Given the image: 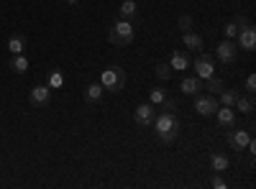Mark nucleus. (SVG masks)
<instances>
[{
    "mask_svg": "<svg viewBox=\"0 0 256 189\" xmlns=\"http://www.w3.org/2000/svg\"><path fill=\"white\" fill-rule=\"evenodd\" d=\"M223 87H226V82L220 79V77H208V79H202V90H208L210 95H220L223 92Z\"/></svg>",
    "mask_w": 256,
    "mask_h": 189,
    "instance_id": "nucleus-17",
    "label": "nucleus"
},
{
    "mask_svg": "<svg viewBox=\"0 0 256 189\" xmlns=\"http://www.w3.org/2000/svg\"><path fill=\"white\" fill-rule=\"evenodd\" d=\"M169 67H172V72L190 69V54L187 51H174L172 56H169Z\"/></svg>",
    "mask_w": 256,
    "mask_h": 189,
    "instance_id": "nucleus-13",
    "label": "nucleus"
},
{
    "mask_svg": "<svg viewBox=\"0 0 256 189\" xmlns=\"http://www.w3.org/2000/svg\"><path fill=\"white\" fill-rule=\"evenodd\" d=\"M226 141H228V146L233 151H246V146L251 141V128H230Z\"/></svg>",
    "mask_w": 256,
    "mask_h": 189,
    "instance_id": "nucleus-7",
    "label": "nucleus"
},
{
    "mask_svg": "<svg viewBox=\"0 0 256 189\" xmlns=\"http://www.w3.org/2000/svg\"><path fill=\"white\" fill-rule=\"evenodd\" d=\"M8 69H10V72H16V74L28 72V59H26L24 54H13V59L8 61Z\"/></svg>",
    "mask_w": 256,
    "mask_h": 189,
    "instance_id": "nucleus-18",
    "label": "nucleus"
},
{
    "mask_svg": "<svg viewBox=\"0 0 256 189\" xmlns=\"http://www.w3.org/2000/svg\"><path fill=\"white\" fill-rule=\"evenodd\" d=\"M182 41H184V49H190V51H200L202 49V36L195 33V31H184Z\"/></svg>",
    "mask_w": 256,
    "mask_h": 189,
    "instance_id": "nucleus-16",
    "label": "nucleus"
},
{
    "mask_svg": "<svg viewBox=\"0 0 256 189\" xmlns=\"http://www.w3.org/2000/svg\"><path fill=\"white\" fill-rule=\"evenodd\" d=\"M28 102L34 105V108H46V105L52 102V87L49 85H38L28 92Z\"/></svg>",
    "mask_w": 256,
    "mask_h": 189,
    "instance_id": "nucleus-10",
    "label": "nucleus"
},
{
    "mask_svg": "<svg viewBox=\"0 0 256 189\" xmlns=\"http://www.w3.org/2000/svg\"><path fill=\"white\" fill-rule=\"evenodd\" d=\"M46 85H49L52 90H59V87L64 85V74H62L59 69H56V72H52V74H49V82H46Z\"/></svg>",
    "mask_w": 256,
    "mask_h": 189,
    "instance_id": "nucleus-24",
    "label": "nucleus"
},
{
    "mask_svg": "<svg viewBox=\"0 0 256 189\" xmlns=\"http://www.w3.org/2000/svg\"><path fill=\"white\" fill-rule=\"evenodd\" d=\"M195 110H198V115H202V118L216 115V110H218L216 95H210V92H198V95H195Z\"/></svg>",
    "mask_w": 256,
    "mask_h": 189,
    "instance_id": "nucleus-6",
    "label": "nucleus"
},
{
    "mask_svg": "<svg viewBox=\"0 0 256 189\" xmlns=\"http://www.w3.org/2000/svg\"><path fill=\"white\" fill-rule=\"evenodd\" d=\"M236 44H238V49H244V51H254V49H256V28H254L251 23H246L244 28H238Z\"/></svg>",
    "mask_w": 256,
    "mask_h": 189,
    "instance_id": "nucleus-9",
    "label": "nucleus"
},
{
    "mask_svg": "<svg viewBox=\"0 0 256 189\" xmlns=\"http://www.w3.org/2000/svg\"><path fill=\"white\" fill-rule=\"evenodd\" d=\"M154 72H156V77H159V79H164V82H166V79H172V74H174V72H172V67H169V61H166V64H164V61H159Z\"/></svg>",
    "mask_w": 256,
    "mask_h": 189,
    "instance_id": "nucleus-23",
    "label": "nucleus"
},
{
    "mask_svg": "<svg viewBox=\"0 0 256 189\" xmlns=\"http://www.w3.org/2000/svg\"><path fill=\"white\" fill-rule=\"evenodd\" d=\"M164 97H166V92L156 87V90H152V95H148V102H152V105H162Z\"/></svg>",
    "mask_w": 256,
    "mask_h": 189,
    "instance_id": "nucleus-25",
    "label": "nucleus"
},
{
    "mask_svg": "<svg viewBox=\"0 0 256 189\" xmlns=\"http://www.w3.org/2000/svg\"><path fill=\"white\" fill-rule=\"evenodd\" d=\"M210 187H212V189H226V182L220 179V174H216V177H212V182H210Z\"/></svg>",
    "mask_w": 256,
    "mask_h": 189,
    "instance_id": "nucleus-29",
    "label": "nucleus"
},
{
    "mask_svg": "<svg viewBox=\"0 0 256 189\" xmlns=\"http://www.w3.org/2000/svg\"><path fill=\"white\" fill-rule=\"evenodd\" d=\"M233 110H241L244 115H254V95H248V97L238 95V100L233 102Z\"/></svg>",
    "mask_w": 256,
    "mask_h": 189,
    "instance_id": "nucleus-19",
    "label": "nucleus"
},
{
    "mask_svg": "<svg viewBox=\"0 0 256 189\" xmlns=\"http://www.w3.org/2000/svg\"><path fill=\"white\" fill-rule=\"evenodd\" d=\"M190 64L195 67V77H200V79H208V77L216 74V56H212V54L200 51L198 59H195V61H190Z\"/></svg>",
    "mask_w": 256,
    "mask_h": 189,
    "instance_id": "nucleus-4",
    "label": "nucleus"
},
{
    "mask_svg": "<svg viewBox=\"0 0 256 189\" xmlns=\"http://www.w3.org/2000/svg\"><path fill=\"white\" fill-rule=\"evenodd\" d=\"M246 92H248V95H254V92H256V77H254V74H248V77H246Z\"/></svg>",
    "mask_w": 256,
    "mask_h": 189,
    "instance_id": "nucleus-28",
    "label": "nucleus"
},
{
    "mask_svg": "<svg viewBox=\"0 0 256 189\" xmlns=\"http://www.w3.org/2000/svg\"><path fill=\"white\" fill-rule=\"evenodd\" d=\"M238 90H226L223 87V92H220V105H226V108H233V102L238 100Z\"/></svg>",
    "mask_w": 256,
    "mask_h": 189,
    "instance_id": "nucleus-22",
    "label": "nucleus"
},
{
    "mask_svg": "<svg viewBox=\"0 0 256 189\" xmlns=\"http://www.w3.org/2000/svg\"><path fill=\"white\" fill-rule=\"evenodd\" d=\"M134 38H136L134 23H131V20H123V18L116 20V26H113L110 33H108V41H110L113 46H131Z\"/></svg>",
    "mask_w": 256,
    "mask_h": 189,
    "instance_id": "nucleus-2",
    "label": "nucleus"
},
{
    "mask_svg": "<svg viewBox=\"0 0 256 189\" xmlns=\"http://www.w3.org/2000/svg\"><path fill=\"white\" fill-rule=\"evenodd\" d=\"M216 120L223 131H230V128H236V110L233 108H226V105H218V110H216Z\"/></svg>",
    "mask_w": 256,
    "mask_h": 189,
    "instance_id": "nucleus-11",
    "label": "nucleus"
},
{
    "mask_svg": "<svg viewBox=\"0 0 256 189\" xmlns=\"http://www.w3.org/2000/svg\"><path fill=\"white\" fill-rule=\"evenodd\" d=\"M223 33H226V38H236V33H238L236 20H230V23H226V26H223Z\"/></svg>",
    "mask_w": 256,
    "mask_h": 189,
    "instance_id": "nucleus-26",
    "label": "nucleus"
},
{
    "mask_svg": "<svg viewBox=\"0 0 256 189\" xmlns=\"http://www.w3.org/2000/svg\"><path fill=\"white\" fill-rule=\"evenodd\" d=\"M102 85L100 82H92V85H88V90H84V102L88 105H98L100 100H102Z\"/></svg>",
    "mask_w": 256,
    "mask_h": 189,
    "instance_id": "nucleus-15",
    "label": "nucleus"
},
{
    "mask_svg": "<svg viewBox=\"0 0 256 189\" xmlns=\"http://www.w3.org/2000/svg\"><path fill=\"white\" fill-rule=\"evenodd\" d=\"M154 118H156V108H154L152 102H141V105H136L134 120L141 125V128H148V125L154 123Z\"/></svg>",
    "mask_w": 256,
    "mask_h": 189,
    "instance_id": "nucleus-8",
    "label": "nucleus"
},
{
    "mask_svg": "<svg viewBox=\"0 0 256 189\" xmlns=\"http://www.w3.org/2000/svg\"><path fill=\"white\" fill-rule=\"evenodd\" d=\"M228 164H230V161H228L226 154H212V156H210V169H212V172H218V174L228 169Z\"/></svg>",
    "mask_w": 256,
    "mask_h": 189,
    "instance_id": "nucleus-21",
    "label": "nucleus"
},
{
    "mask_svg": "<svg viewBox=\"0 0 256 189\" xmlns=\"http://www.w3.org/2000/svg\"><path fill=\"white\" fill-rule=\"evenodd\" d=\"M216 59L220 61V64H236V59H238V44L233 38L220 41V44L216 46Z\"/></svg>",
    "mask_w": 256,
    "mask_h": 189,
    "instance_id": "nucleus-5",
    "label": "nucleus"
},
{
    "mask_svg": "<svg viewBox=\"0 0 256 189\" xmlns=\"http://www.w3.org/2000/svg\"><path fill=\"white\" fill-rule=\"evenodd\" d=\"M100 85H102L105 92L118 95V92L126 87V69H123V67H108V69H102Z\"/></svg>",
    "mask_w": 256,
    "mask_h": 189,
    "instance_id": "nucleus-3",
    "label": "nucleus"
},
{
    "mask_svg": "<svg viewBox=\"0 0 256 189\" xmlns=\"http://www.w3.org/2000/svg\"><path fill=\"white\" fill-rule=\"evenodd\" d=\"M67 3H70V5H77V3H80V0H67Z\"/></svg>",
    "mask_w": 256,
    "mask_h": 189,
    "instance_id": "nucleus-30",
    "label": "nucleus"
},
{
    "mask_svg": "<svg viewBox=\"0 0 256 189\" xmlns=\"http://www.w3.org/2000/svg\"><path fill=\"white\" fill-rule=\"evenodd\" d=\"M8 49H10V54H24V49H26V36H24V33H13V36L8 38Z\"/></svg>",
    "mask_w": 256,
    "mask_h": 189,
    "instance_id": "nucleus-20",
    "label": "nucleus"
},
{
    "mask_svg": "<svg viewBox=\"0 0 256 189\" xmlns=\"http://www.w3.org/2000/svg\"><path fill=\"white\" fill-rule=\"evenodd\" d=\"M118 18H123V20H138V5H136V0H126V3H120V8H118Z\"/></svg>",
    "mask_w": 256,
    "mask_h": 189,
    "instance_id": "nucleus-12",
    "label": "nucleus"
},
{
    "mask_svg": "<svg viewBox=\"0 0 256 189\" xmlns=\"http://www.w3.org/2000/svg\"><path fill=\"white\" fill-rule=\"evenodd\" d=\"M180 90H182L184 95H190V97H195V95L202 90V79H200V77H184L182 85H180Z\"/></svg>",
    "mask_w": 256,
    "mask_h": 189,
    "instance_id": "nucleus-14",
    "label": "nucleus"
},
{
    "mask_svg": "<svg viewBox=\"0 0 256 189\" xmlns=\"http://www.w3.org/2000/svg\"><path fill=\"white\" fill-rule=\"evenodd\" d=\"M177 26H180L182 31H190V28H192V18H190V15H180Z\"/></svg>",
    "mask_w": 256,
    "mask_h": 189,
    "instance_id": "nucleus-27",
    "label": "nucleus"
},
{
    "mask_svg": "<svg viewBox=\"0 0 256 189\" xmlns=\"http://www.w3.org/2000/svg\"><path fill=\"white\" fill-rule=\"evenodd\" d=\"M154 131L159 136L162 143H172L177 136H180V118L174 115V110H162L156 118H154Z\"/></svg>",
    "mask_w": 256,
    "mask_h": 189,
    "instance_id": "nucleus-1",
    "label": "nucleus"
}]
</instances>
